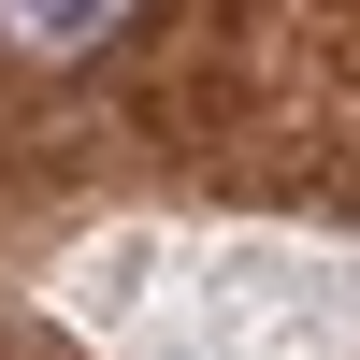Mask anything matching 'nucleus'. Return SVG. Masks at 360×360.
<instances>
[{
  "instance_id": "nucleus-1",
  "label": "nucleus",
  "mask_w": 360,
  "mask_h": 360,
  "mask_svg": "<svg viewBox=\"0 0 360 360\" xmlns=\"http://www.w3.org/2000/svg\"><path fill=\"white\" fill-rule=\"evenodd\" d=\"M130 29H144V0H0V58H101Z\"/></svg>"
}]
</instances>
